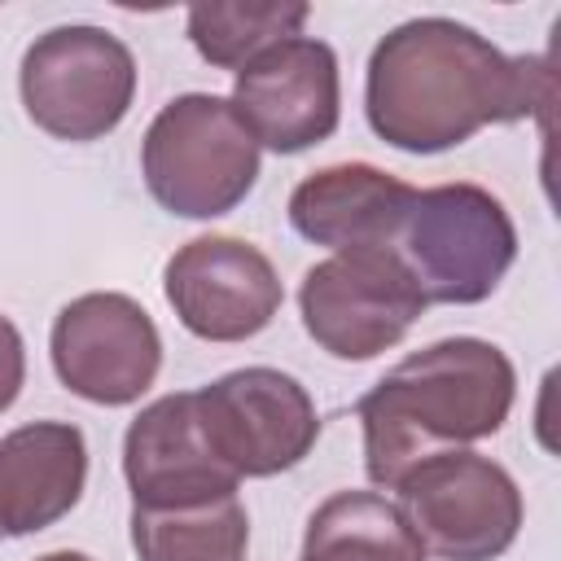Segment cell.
<instances>
[{"instance_id":"1","label":"cell","mask_w":561,"mask_h":561,"mask_svg":"<svg viewBox=\"0 0 561 561\" xmlns=\"http://www.w3.org/2000/svg\"><path fill=\"white\" fill-rule=\"evenodd\" d=\"M548 57H504L486 35L451 18H412L368 57V127L403 153H443L491 123L552 110Z\"/></svg>"},{"instance_id":"2","label":"cell","mask_w":561,"mask_h":561,"mask_svg":"<svg viewBox=\"0 0 561 561\" xmlns=\"http://www.w3.org/2000/svg\"><path fill=\"white\" fill-rule=\"evenodd\" d=\"M517 394V373L495 342L443 337L399 359L364 399V469L373 486H399V478L434 451L491 438Z\"/></svg>"},{"instance_id":"3","label":"cell","mask_w":561,"mask_h":561,"mask_svg":"<svg viewBox=\"0 0 561 561\" xmlns=\"http://www.w3.org/2000/svg\"><path fill=\"white\" fill-rule=\"evenodd\" d=\"M149 197L180 219H215L245 202L259 180V145L232 101L184 92L158 110L140 140Z\"/></svg>"},{"instance_id":"4","label":"cell","mask_w":561,"mask_h":561,"mask_svg":"<svg viewBox=\"0 0 561 561\" xmlns=\"http://www.w3.org/2000/svg\"><path fill=\"white\" fill-rule=\"evenodd\" d=\"M421 285L425 302H482L517 259V228L504 202L482 184L416 188L390 241Z\"/></svg>"},{"instance_id":"5","label":"cell","mask_w":561,"mask_h":561,"mask_svg":"<svg viewBox=\"0 0 561 561\" xmlns=\"http://www.w3.org/2000/svg\"><path fill=\"white\" fill-rule=\"evenodd\" d=\"M18 88L26 118L39 131L88 145L127 118L136 96V57L101 26H53L22 53Z\"/></svg>"},{"instance_id":"6","label":"cell","mask_w":561,"mask_h":561,"mask_svg":"<svg viewBox=\"0 0 561 561\" xmlns=\"http://www.w3.org/2000/svg\"><path fill=\"white\" fill-rule=\"evenodd\" d=\"M399 513L438 561H495L522 530V491L478 451H434L399 478Z\"/></svg>"},{"instance_id":"7","label":"cell","mask_w":561,"mask_h":561,"mask_svg":"<svg viewBox=\"0 0 561 561\" xmlns=\"http://www.w3.org/2000/svg\"><path fill=\"white\" fill-rule=\"evenodd\" d=\"M302 329L333 359H373L408 337L425 316V294L394 250H351L307 267Z\"/></svg>"},{"instance_id":"8","label":"cell","mask_w":561,"mask_h":561,"mask_svg":"<svg viewBox=\"0 0 561 561\" xmlns=\"http://www.w3.org/2000/svg\"><path fill=\"white\" fill-rule=\"evenodd\" d=\"M197 425L210 451L237 478H272L294 469L320 438L311 394L280 368H237L193 390Z\"/></svg>"},{"instance_id":"9","label":"cell","mask_w":561,"mask_h":561,"mask_svg":"<svg viewBox=\"0 0 561 561\" xmlns=\"http://www.w3.org/2000/svg\"><path fill=\"white\" fill-rule=\"evenodd\" d=\"M48 351L61 386L101 408L136 403L162 368V337L153 316L114 289L70 298L53 320Z\"/></svg>"},{"instance_id":"10","label":"cell","mask_w":561,"mask_h":561,"mask_svg":"<svg viewBox=\"0 0 561 561\" xmlns=\"http://www.w3.org/2000/svg\"><path fill=\"white\" fill-rule=\"evenodd\" d=\"M162 289L180 324L202 342H245L263 333L285 302L272 259L228 232L184 241L167 259Z\"/></svg>"},{"instance_id":"11","label":"cell","mask_w":561,"mask_h":561,"mask_svg":"<svg viewBox=\"0 0 561 561\" xmlns=\"http://www.w3.org/2000/svg\"><path fill=\"white\" fill-rule=\"evenodd\" d=\"M232 110L272 153H302L337 131L342 79L337 53L324 39L289 35L237 70Z\"/></svg>"},{"instance_id":"12","label":"cell","mask_w":561,"mask_h":561,"mask_svg":"<svg viewBox=\"0 0 561 561\" xmlns=\"http://www.w3.org/2000/svg\"><path fill=\"white\" fill-rule=\"evenodd\" d=\"M123 478L131 486V508L197 504L232 495L241 482L202 438L193 390H175L140 408L123 438Z\"/></svg>"},{"instance_id":"13","label":"cell","mask_w":561,"mask_h":561,"mask_svg":"<svg viewBox=\"0 0 561 561\" xmlns=\"http://www.w3.org/2000/svg\"><path fill=\"white\" fill-rule=\"evenodd\" d=\"M412 184L368 162H337L311 171L289 193V224L298 237L329 245L337 254L351 250H390L399 219L412 202Z\"/></svg>"},{"instance_id":"14","label":"cell","mask_w":561,"mask_h":561,"mask_svg":"<svg viewBox=\"0 0 561 561\" xmlns=\"http://www.w3.org/2000/svg\"><path fill=\"white\" fill-rule=\"evenodd\" d=\"M88 482V443L70 421H31L0 438V530L35 535L61 522Z\"/></svg>"},{"instance_id":"15","label":"cell","mask_w":561,"mask_h":561,"mask_svg":"<svg viewBox=\"0 0 561 561\" xmlns=\"http://www.w3.org/2000/svg\"><path fill=\"white\" fill-rule=\"evenodd\" d=\"M302 561H425V548L399 504L373 491H337L307 517Z\"/></svg>"},{"instance_id":"16","label":"cell","mask_w":561,"mask_h":561,"mask_svg":"<svg viewBox=\"0 0 561 561\" xmlns=\"http://www.w3.org/2000/svg\"><path fill=\"white\" fill-rule=\"evenodd\" d=\"M250 543L245 504L232 495L131 508V548L140 561H241Z\"/></svg>"},{"instance_id":"17","label":"cell","mask_w":561,"mask_h":561,"mask_svg":"<svg viewBox=\"0 0 561 561\" xmlns=\"http://www.w3.org/2000/svg\"><path fill=\"white\" fill-rule=\"evenodd\" d=\"M307 13V4H193L188 39L210 66L241 70L263 48L298 35Z\"/></svg>"},{"instance_id":"18","label":"cell","mask_w":561,"mask_h":561,"mask_svg":"<svg viewBox=\"0 0 561 561\" xmlns=\"http://www.w3.org/2000/svg\"><path fill=\"white\" fill-rule=\"evenodd\" d=\"M22 377H26L22 333H18V324L0 311V412H9L13 399L22 394Z\"/></svg>"},{"instance_id":"19","label":"cell","mask_w":561,"mask_h":561,"mask_svg":"<svg viewBox=\"0 0 561 561\" xmlns=\"http://www.w3.org/2000/svg\"><path fill=\"white\" fill-rule=\"evenodd\" d=\"M35 561H92L88 552H70V548H61V552H44V557H35Z\"/></svg>"}]
</instances>
